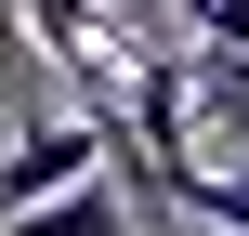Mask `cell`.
<instances>
[{
    "label": "cell",
    "instance_id": "obj_1",
    "mask_svg": "<svg viewBox=\"0 0 249 236\" xmlns=\"http://www.w3.org/2000/svg\"><path fill=\"white\" fill-rule=\"evenodd\" d=\"M0 236H131V210H118V184H105V171H66L53 197H26Z\"/></svg>",
    "mask_w": 249,
    "mask_h": 236
},
{
    "label": "cell",
    "instance_id": "obj_2",
    "mask_svg": "<svg viewBox=\"0 0 249 236\" xmlns=\"http://www.w3.org/2000/svg\"><path fill=\"white\" fill-rule=\"evenodd\" d=\"M158 197H184L197 223H223V236H249V171H197V158H171V171H158Z\"/></svg>",
    "mask_w": 249,
    "mask_h": 236
},
{
    "label": "cell",
    "instance_id": "obj_3",
    "mask_svg": "<svg viewBox=\"0 0 249 236\" xmlns=\"http://www.w3.org/2000/svg\"><path fill=\"white\" fill-rule=\"evenodd\" d=\"M184 26H197V39H223V53H249V0H184Z\"/></svg>",
    "mask_w": 249,
    "mask_h": 236
},
{
    "label": "cell",
    "instance_id": "obj_4",
    "mask_svg": "<svg viewBox=\"0 0 249 236\" xmlns=\"http://www.w3.org/2000/svg\"><path fill=\"white\" fill-rule=\"evenodd\" d=\"M13 66H26V26H13V0H0V79H13Z\"/></svg>",
    "mask_w": 249,
    "mask_h": 236
},
{
    "label": "cell",
    "instance_id": "obj_5",
    "mask_svg": "<svg viewBox=\"0 0 249 236\" xmlns=\"http://www.w3.org/2000/svg\"><path fill=\"white\" fill-rule=\"evenodd\" d=\"M0 223H13V184H0Z\"/></svg>",
    "mask_w": 249,
    "mask_h": 236
}]
</instances>
